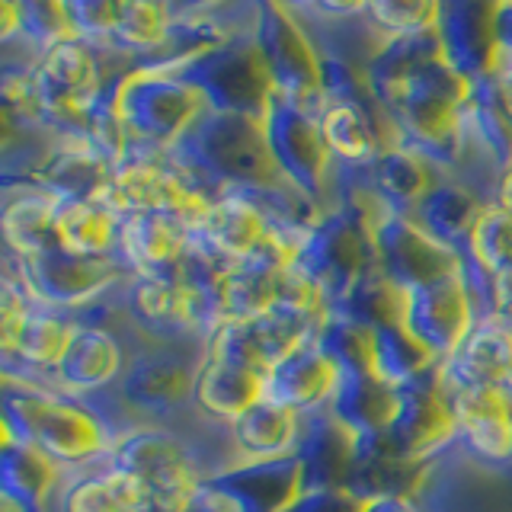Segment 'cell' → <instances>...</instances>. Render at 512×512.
Wrapping results in <instances>:
<instances>
[{
    "instance_id": "6da1fadb",
    "label": "cell",
    "mask_w": 512,
    "mask_h": 512,
    "mask_svg": "<svg viewBox=\"0 0 512 512\" xmlns=\"http://www.w3.org/2000/svg\"><path fill=\"white\" fill-rule=\"evenodd\" d=\"M4 439L39 448L61 471H77L112 455V439L80 397L39 381L0 378Z\"/></svg>"
},
{
    "instance_id": "7a4b0ae2",
    "label": "cell",
    "mask_w": 512,
    "mask_h": 512,
    "mask_svg": "<svg viewBox=\"0 0 512 512\" xmlns=\"http://www.w3.org/2000/svg\"><path fill=\"white\" fill-rule=\"evenodd\" d=\"M464 100H468V80H461L445 61L429 64L384 109L388 148H410L426 157L439 173H452L458 157Z\"/></svg>"
},
{
    "instance_id": "3957f363",
    "label": "cell",
    "mask_w": 512,
    "mask_h": 512,
    "mask_svg": "<svg viewBox=\"0 0 512 512\" xmlns=\"http://www.w3.org/2000/svg\"><path fill=\"white\" fill-rule=\"evenodd\" d=\"M128 333V330H125ZM132 352L112 391L141 426L180 423L192 413V384L205 359V343H148L128 333Z\"/></svg>"
},
{
    "instance_id": "277c9868",
    "label": "cell",
    "mask_w": 512,
    "mask_h": 512,
    "mask_svg": "<svg viewBox=\"0 0 512 512\" xmlns=\"http://www.w3.org/2000/svg\"><path fill=\"white\" fill-rule=\"evenodd\" d=\"M173 160L208 173L228 189L272 186L282 180L263 138L260 119L202 109L186 135L170 148Z\"/></svg>"
},
{
    "instance_id": "5b68a950",
    "label": "cell",
    "mask_w": 512,
    "mask_h": 512,
    "mask_svg": "<svg viewBox=\"0 0 512 512\" xmlns=\"http://www.w3.org/2000/svg\"><path fill=\"white\" fill-rule=\"evenodd\" d=\"M160 68H173L186 84L202 93L208 109L231 112V116L263 119L272 93H276L253 36H237L189 61L160 64Z\"/></svg>"
},
{
    "instance_id": "8992f818",
    "label": "cell",
    "mask_w": 512,
    "mask_h": 512,
    "mask_svg": "<svg viewBox=\"0 0 512 512\" xmlns=\"http://www.w3.org/2000/svg\"><path fill=\"white\" fill-rule=\"evenodd\" d=\"M116 109L128 138L170 151L208 106L202 93L173 68H138L116 90Z\"/></svg>"
},
{
    "instance_id": "52a82bcc",
    "label": "cell",
    "mask_w": 512,
    "mask_h": 512,
    "mask_svg": "<svg viewBox=\"0 0 512 512\" xmlns=\"http://www.w3.org/2000/svg\"><path fill=\"white\" fill-rule=\"evenodd\" d=\"M260 125L269 157L282 173V180L301 189L304 196H311L327 212L333 157L327 151L324 132H320V112L272 93Z\"/></svg>"
},
{
    "instance_id": "ba28073f",
    "label": "cell",
    "mask_w": 512,
    "mask_h": 512,
    "mask_svg": "<svg viewBox=\"0 0 512 512\" xmlns=\"http://www.w3.org/2000/svg\"><path fill=\"white\" fill-rule=\"evenodd\" d=\"M4 272H13L39 304L68 314L103 298L132 276L122 260H87L61 247L39 256H16L4 247Z\"/></svg>"
},
{
    "instance_id": "9c48e42d",
    "label": "cell",
    "mask_w": 512,
    "mask_h": 512,
    "mask_svg": "<svg viewBox=\"0 0 512 512\" xmlns=\"http://www.w3.org/2000/svg\"><path fill=\"white\" fill-rule=\"evenodd\" d=\"M253 39L269 71L272 90L308 109H324L317 52L308 32L288 13L285 0H260V23H256Z\"/></svg>"
},
{
    "instance_id": "30bf717a",
    "label": "cell",
    "mask_w": 512,
    "mask_h": 512,
    "mask_svg": "<svg viewBox=\"0 0 512 512\" xmlns=\"http://www.w3.org/2000/svg\"><path fill=\"white\" fill-rule=\"evenodd\" d=\"M458 423L452 400L439 384V365L397 391L394 420L384 439L410 464H426L455 445Z\"/></svg>"
},
{
    "instance_id": "8fae6325",
    "label": "cell",
    "mask_w": 512,
    "mask_h": 512,
    "mask_svg": "<svg viewBox=\"0 0 512 512\" xmlns=\"http://www.w3.org/2000/svg\"><path fill=\"white\" fill-rule=\"evenodd\" d=\"M125 330L148 343H205L176 272H132L122 288ZM208 346V343H205Z\"/></svg>"
},
{
    "instance_id": "7c38bea8",
    "label": "cell",
    "mask_w": 512,
    "mask_h": 512,
    "mask_svg": "<svg viewBox=\"0 0 512 512\" xmlns=\"http://www.w3.org/2000/svg\"><path fill=\"white\" fill-rule=\"evenodd\" d=\"M295 263L314 279L330 311L365 269L378 266L372 231L359 228L356 221L343 218L340 212H327L317 221L311 237L304 240Z\"/></svg>"
},
{
    "instance_id": "4fadbf2b",
    "label": "cell",
    "mask_w": 512,
    "mask_h": 512,
    "mask_svg": "<svg viewBox=\"0 0 512 512\" xmlns=\"http://www.w3.org/2000/svg\"><path fill=\"white\" fill-rule=\"evenodd\" d=\"M372 244L381 272L400 292H413V288L458 272V253L439 244L410 215L384 208L372 228Z\"/></svg>"
},
{
    "instance_id": "5bb4252c",
    "label": "cell",
    "mask_w": 512,
    "mask_h": 512,
    "mask_svg": "<svg viewBox=\"0 0 512 512\" xmlns=\"http://www.w3.org/2000/svg\"><path fill=\"white\" fill-rule=\"evenodd\" d=\"M474 320L477 317L468 301V292H464L461 272H452V276L407 292L400 327H404L439 365L464 343V336L471 333Z\"/></svg>"
},
{
    "instance_id": "9a60e30c",
    "label": "cell",
    "mask_w": 512,
    "mask_h": 512,
    "mask_svg": "<svg viewBox=\"0 0 512 512\" xmlns=\"http://www.w3.org/2000/svg\"><path fill=\"white\" fill-rule=\"evenodd\" d=\"M132 340L125 330H103V327H80L68 340V349L61 352L58 365L48 375V388L71 397H87L116 388L125 365Z\"/></svg>"
},
{
    "instance_id": "2e32d148",
    "label": "cell",
    "mask_w": 512,
    "mask_h": 512,
    "mask_svg": "<svg viewBox=\"0 0 512 512\" xmlns=\"http://www.w3.org/2000/svg\"><path fill=\"white\" fill-rule=\"evenodd\" d=\"M439 384L448 397L484 388H512V324L503 317L474 320L464 343L439 362Z\"/></svg>"
},
{
    "instance_id": "e0dca14e",
    "label": "cell",
    "mask_w": 512,
    "mask_h": 512,
    "mask_svg": "<svg viewBox=\"0 0 512 512\" xmlns=\"http://www.w3.org/2000/svg\"><path fill=\"white\" fill-rule=\"evenodd\" d=\"M493 4L496 0H439L436 36L442 61L468 84L493 77Z\"/></svg>"
},
{
    "instance_id": "ac0fdd59",
    "label": "cell",
    "mask_w": 512,
    "mask_h": 512,
    "mask_svg": "<svg viewBox=\"0 0 512 512\" xmlns=\"http://www.w3.org/2000/svg\"><path fill=\"white\" fill-rule=\"evenodd\" d=\"M103 199L116 208L122 218L138 212H154V208H173V173L167 148H157L148 141H128L119 164L112 167V183L103 192Z\"/></svg>"
},
{
    "instance_id": "d6986e66",
    "label": "cell",
    "mask_w": 512,
    "mask_h": 512,
    "mask_svg": "<svg viewBox=\"0 0 512 512\" xmlns=\"http://www.w3.org/2000/svg\"><path fill=\"white\" fill-rule=\"evenodd\" d=\"M151 496L144 484L122 471L116 461L103 458L77 471H64L61 487L48 512H148Z\"/></svg>"
},
{
    "instance_id": "ffe728a7",
    "label": "cell",
    "mask_w": 512,
    "mask_h": 512,
    "mask_svg": "<svg viewBox=\"0 0 512 512\" xmlns=\"http://www.w3.org/2000/svg\"><path fill=\"white\" fill-rule=\"evenodd\" d=\"M266 397V372L234 359L205 352L196 384H192V413L205 423L231 426L240 413Z\"/></svg>"
},
{
    "instance_id": "44dd1931",
    "label": "cell",
    "mask_w": 512,
    "mask_h": 512,
    "mask_svg": "<svg viewBox=\"0 0 512 512\" xmlns=\"http://www.w3.org/2000/svg\"><path fill=\"white\" fill-rule=\"evenodd\" d=\"M237 512H285L301 490V464L295 455L272 461H237L221 474L208 477Z\"/></svg>"
},
{
    "instance_id": "7402d4cb",
    "label": "cell",
    "mask_w": 512,
    "mask_h": 512,
    "mask_svg": "<svg viewBox=\"0 0 512 512\" xmlns=\"http://www.w3.org/2000/svg\"><path fill=\"white\" fill-rule=\"evenodd\" d=\"M336 388H340V368L317 340L304 343L266 372V400H276L301 416L330 410Z\"/></svg>"
},
{
    "instance_id": "603a6c76",
    "label": "cell",
    "mask_w": 512,
    "mask_h": 512,
    "mask_svg": "<svg viewBox=\"0 0 512 512\" xmlns=\"http://www.w3.org/2000/svg\"><path fill=\"white\" fill-rule=\"evenodd\" d=\"M192 244V221L173 208L128 215L122 224L119 260L128 272H170Z\"/></svg>"
},
{
    "instance_id": "cb8c5ba5",
    "label": "cell",
    "mask_w": 512,
    "mask_h": 512,
    "mask_svg": "<svg viewBox=\"0 0 512 512\" xmlns=\"http://www.w3.org/2000/svg\"><path fill=\"white\" fill-rule=\"evenodd\" d=\"M356 436L330 410L301 416V436L295 458L301 464V490H340L346 487Z\"/></svg>"
},
{
    "instance_id": "d4e9b609",
    "label": "cell",
    "mask_w": 512,
    "mask_h": 512,
    "mask_svg": "<svg viewBox=\"0 0 512 512\" xmlns=\"http://www.w3.org/2000/svg\"><path fill=\"white\" fill-rule=\"evenodd\" d=\"M263 237H266V218L240 189H228L192 224V240L231 266L247 260L260 247Z\"/></svg>"
},
{
    "instance_id": "484cf974",
    "label": "cell",
    "mask_w": 512,
    "mask_h": 512,
    "mask_svg": "<svg viewBox=\"0 0 512 512\" xmlns=\"http://www.w3.org/2000/svg\"><path fill=\"white\" fill-rule=\"evenodd\" d=\"M0 221H4V247L16 256H39L58 247L55 237V208L52 196L39 183H0Z\"/></svg>"
},
{
    "instance_id": "4316f807",
    "label": "cell",
    "mask_w": 512,
    "mask_h": 512,
    "mask_svg": "<svg viewBox=\"0 0 512 512\" xmlns=\"http://www.w3.org/2000/svg\"><path fill=\"white\" fill-rule=\"evenodd\" d=\"M64 471L39 448L0 442V509L4 512H48L61 487Z\"/></svg>"
},
{
    "instance_id": "83f0119b",
    "label": "cell",
    "mask_w": 512,
    "mask_h": 512,
    "mask_svg": "<svg viewBox=\"0 0 512 512\" xmlns=\"http://www.w3.org/2000/svg\"><path fill=\"white\" fill-rule=\"evenodd\" d=\"M125 218L100 199H58L55 237L58 247L87 260H119Z\"/></svg>"
},
{
    "instance_id": "f1b7e54d",
    "label": "cell",
    "mask_w": 512,
    "mask_h": 512,
    "mask_svg": "<svg viewBox=\"0 0 512 512\" xmlns=\"http://www.w3.org/2000/svg\"><path fill=\"white\" fill-rule=\"evenodd\" d=\"M484 208L487 205L480 202L468 186L458 183L455 176L439 173L436 183H432L429 192L420 199V205L410 212V218L420 224L423 231L436 237L439 244L461 253L464 247H471L477 218Z\"/></svg>"
},
{
    "instance_id": "f546056e",
    "label": "cell",
    "mask_w": 512,
    "mask_h": 512,
    "mask_svg": "<svg viewBox=\"0 0 512 512\" xmlns=\"http://www.w3.org/2000/svg\"><path fill=\"white\" fill-rule=\"evenodd\" d=\"M436 61H442L436 29L384 42L365 68V84L372 90V100L378 103L381 116H384V109L407 90L410 80L416 74H423L429 64H436Z\"/></svg>"
},
{
    "instance_id": "4dcf8cb0",
    "label": "cell",
    "mask_w": 512,
    "mask_h": 512,
    "mask_svg": "<svg viewBox=\"0 0 512 512\" xmlns=\"http://www.w3.org/2000/svg\"><path fill=\"white\" fill-rule=\"evenodd\" d=\"M228 436L237 461H272L295 455L301 436V413L263 397L260 404H253L228 426Z\"/></svg>"
},
{
    "instance_id": "1f68e13d",
    "label": "cell",
    "mask_w": 512,
    "mask_h": 512,
    "mask_svg": "<svg viewBox=\"0 0 512 512\" xmlns=\"http://www.w3.org/2000/svg\"><path fill=\"white\" fill-rule=\"evenodd\" d=\"M397 410V391L375 372H340V388L333 394L330 413L356 439L384 436Z\"/></svg>"
},
{
    "instance_id": "d6a6232c",
    "label": "cell",
    "mask_w": 512,
    "mask_h": 512,
    "mask_svg": "<svg viewBox=\"0 0 512 512\" xmlns=\"http://www.w3.org/2000/svg\"><path fill=\"white\" fill-rule=\"evenodd\" d=\"M320 132L333 164L340 167H372L375 157L388 148V125L349 103H324Z\"/></svg>"
},
{
    "instance_id": "836d02e7",
    "label": "cell",
    "mask_w": 512,
    "mask_h": 512,
    "mask_svg": "<svg viewBox=\"0 0 512 512\" xmlns=\"http://www.w3.org/2000/svg\"><path fill=\"white\" fill-rule=\"evenodd\" d=\"M170 26L173 0H119V16L106 45L132 58L138 68H151L170 39Z\"/></svg>"
},
{
    "instance_id": "e575fe53",
    "label": "cell",
    "mask_w": 512,
    "mask_h": 512,
    "mask_svg": "<svg viewBox=\"0 0 512 512\" xmlns=\"http://www.w3.org/2000/svg\"><path fill=\"white\" fill-rule=\"evenodd\" d=\"M36 183L58 199H100L112 183V164L84 138H68L58 141Z\"/></svg>"
},
{
    "instance_id": "d590c367",
    "label": "cell",
    "mask_w": 512,
    "mask_h": 512,
    "mask_svg": "<svg viewBox=\"0 0 512 512\" xmlns=\"http://www.w3.org/2000/svg\"><path fill=\"white\" fill-rule=\"evenodd\" d=\"M461 132L480 144L503 170L512 167V112L503 100L496 77H480L468 84Z\"/></svg>"
},
{
    "instance_id": "8d00e7d4",
    "label": "cell",
    "mask_w": 512,
    "mask_h": 512,
    "mask_svg": "<svg viewBox=\"0 0 512 512\" xmlns=\"http://www.w3.org/2000/svg\"><path fill=\"white\" fill-rule=\"evenodd\" d=\"M368 176L388 212L410 215L436 183L439 170L410 148H384L368 167Z\"/></svg>"
},
{
    "instance_id": "74e56055",
    "label": "cell",
    "mask_w": 512,
    "mask_h": 512,
    "mask_svg": "<svg viewBox=\"0 0 512 512\" xmlns=\"http://www.w3.org/2000/svg\"><path fill=\"white\" fill-rule=\"evenodd\" d=\"M404 298L407 292H400V288L381 272V266H372L352 282L349 292L336 301L327 314L346 317L365 330H378V327L400 324V317H404Z\"/></svg>"
},
{
    "instance_id": "f35d334b",
    "label": "cell",
    "mask_w": 512,
    "mask_h": 512,
    "mask_svg": "<svg viewBox=\"0 0 512 512\" xmlns=\"http://www.w3.org/2000/svg\"><path fill=\"white\" fill-rule=\"evenodd\" d=\"M279 272V266L260 260V256L234 263L221 285L224 320H253L266 314L279 298Z\"/></svg>"
},
{
    "instance_id": "ab89813d",
    "label": "cell",
    "mask_w": 512,
    "mask_h": 512,
    "mask_svg": "<svg viewBox=\"0 0 512 512\" xmlns=\"http://www.w3.org/2000/svg\"><path fill=\"white\" fill-rule=\"evenodd\" d=\"M432 368H436V359L400 324L372 330V372L394 391L407 388Z\"/></svg>"
},
{
    "instance_id": "60d3db41",
    "label": "cell",
    "mask_w": 512,
    "mask_h": 512,
    "mask_svg": "<svg viewBox=\"0 0 512 512\" xmlns=\"http://www.w3.org/2000/svg\"><path fill=\"white\" fill-rule=\"evenodd\" d=\"M362 10L384 42L436 29L439 20V0H365Z\"/></svg>"
},
{
    "instance_id": "b9f144b4",
    "label": "cell",
    "mask_w": 512,
    "mask_h": 512,
    "mask_svg": "<svg viewBox=\"0 0 512 512\" xmlns=\"http://www.w3.org/2000/svg\"><path fill=\"white\" fill-rule=\"evenodd\" d=\"M317 343L340 372H372V330L352 324L346 317L327 314Z\"/></svg>"
},
{
    "instance_id": "7bdbcfd3",
    "label": "cell",
    "mask_w": 512,
    "mask_h": 512,
    "mask_svg": "<svg viewBox=\"0 0 512 512\" xmlns=\"http://www.w3.org/2000/svg\"><path fill=\"white\" fill-rule=\"evenodd\" d=\"M471 250L496 279L512 272V212L503 205H487L477 218Z\"/></svg>"
},
{
    "instance_id": "ee69618b",
    "label": "cell",
    "mask_w": 512,
    "mask_h": 512,
    "mask_svg": "<svg viewBox=\"0 0 512 512\" xmlns=\"http://www.w3.org/2000/svg\"><path fill=\"white\" fill-rule=\"evenodd\" d=\"M20 36L36 45L42 55L58 42L74 39L64 0H20Z\"/></svg>"
},
{
    "instance_id": "f6af8a7d",
    "label": "cell",
    "mask_w": 512,
    "mask_h": 512,
    "mask_svg": "<svg viewBox=\"0 0 512 512\" xmlns=\"http://www.w3.org/2000/svg\"><path fill=\"white\" fill-rule=\"evenodd\" d=\"M71 36L90 45H106L119 16V0H64Z\"/></svg>"
},
{
    "instance_id": "bcb514c9",
    "label": "cell",
    "mask_w": 512,
    "mask_h": 512,
    "mask_svg": "<svg viewBox=\"0 0 512 512\" xmlns=\"http://www.w3.org/2000/svg\"><path fill=\"white\" fill-rule=\"evenodd\" d=\"M285 512H362V500L346 487L340 490H311L301 493Z\"/></svg>"
},
{
    "instance_id": "7dc6e473",
    "label": "cell",
    "mask_w": 512,
    "mask_h": 512,
    "mask_svg": "<svg viewBox=\"0 0 512 512\" xmlns=\"http://www.w3.org/2000/svg\"><path fill=\"white\" fill-rule=\"evenodd\" d=\"M493 39H496V64L493 77L512 68V0H496L493 4Z\"/></svg>"
},
{
    "instance_id": "c3c4849f",
    "label": "cell",
    "mask_w": 512,
    "mask_h": 512,
    "mask_svg": "<svg viewBox=\"0 0 512 512\" xmlns=\"http://www.w3.org/2000/svg\"><path fill=\"white\" fill-rule=\"evenodd\" d=\"M362 512H423L410 493H384L362 503Z\"/></svg>"
},
{
    "instance_id": "681fc988",
    "label": "cell",
    "mask_w": 512,
    "mask_h": 512,
    "mask_svg": "<svg viewBox=\"0 0 512 512\" xmlns=\"http://www.w3.org/2000/svg\"><path fill=\"white\" fill-rule=\"evenodd\" d=\"M496 317H503L506 324H512V272L500 276L496 282Z\"/></svg>"
},
{
    "instance_id": "f907efd6",
    "label": "cell",
    "mask_w": 512,
    "mask_h": 512,
    "mask_svg": "<svg viewBox=\"0 0 512 512\" xmlns=\"http://www.w3.org/2000/svg\"><path fill=\"white\" fill-rule=\"evenodd\" d=\"M496 205H503L506 212H512V167L503 173V180H500V192H496Z\"/></svg>"
},
{
    "instance_id": "816d5d0a",
    "label": "cell",
    "mask_w": 512,
    "mask_h": 512,
    "mask_svg": "<svg viewBox=\"0 0 512 512\" xmlns=\"http://www.w3.org/2000/svg\"><path fill=\"white\" fill-rule=\"evenodd\" d=\"M496 84H500L503 100H506V106H509V112H512V68H506L503 74H496Z\"/></svg>"
}]
</instances>
